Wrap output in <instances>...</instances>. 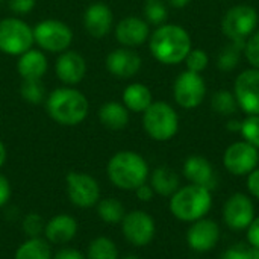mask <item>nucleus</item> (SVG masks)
<instances>
[{
	"mask_svg": "<svg viewBox=\"0 0 259 259\" xmlns=\"http://www.w3.org/2000/svg\"><path fill=\"white\" fill-rule=\"evenodd\" d=\"M141 56L129 47H118L108 53L105 59V67L109 74L118 79H131L141 68Z\"/></svg>",
	"mask_w": 259,
	"mask_h": 259,
	"instance_id": "2eb2a0df",
	"label": "nucleus"
},
{
	"mask_svg": "<svg viewBox=\"0 0 259 259\" xmlns=\"http://www.w3.org/2000/svg\"><path fill=\"white\" fill-rule=\"evenodd\" d=\"M35 44L33 27L20 17L0 20V52L8 56H20Z\"/></svg>",
	"mask_w": 259,
	"mask_h": 259,
	"instance_id": "39448f33",
	"label": "nucleus"
},
{
	"mask_svg": "<svg viewBox=\"0 0 259 259\" xmlns=\"http://www.w3.org/2000/svg\"><path fill=\"white\" fill-rule=\"evenodd\" d=\"M46 223L42 217L36 212H30L23 220V231L29 238H38L41 234H44Z\"/></svg>",
	"mask_w": 259,
	"mask_h": 259,
	"instance_id": "473e14b6",
	"label": "nucleus"
},
{
	"mask_svg": "<svg viewBox=\"0 0 259 259\" xmlns=\"http://www.w3.org/2000/svg\"><path fill=\"white\" fill-rule=\"evenodd\" d=\"M143 126L146 134L156 141L173 138L179 127V118L173 106L165 102H153L143 112Z\"/></svg>",
	"mask_w": 259,
	"mask_h": 259,
	"instance_id": "0eeeda50",
	"label": "nucleus"
},
{
	"mask_svg": "<svg viewBox=\"0 0 259 259\" xmlns=\"http://www.w3.org/2000/svg\"><path fill=\"white\" fill-rule=\"evenodd\" d=\"M173 8H185L191 0H167Z\"/></svg>",
	"mask_w": 259,
	"mask_h": 259,
	"instance_id": "a18cd8bd",
	"label": "nucleus"
},
{
	"mask_svg": "<svg viewBox=\"0 0 259 259\" xmlns=\"http://www.w3.org/2000/svg\"><path fill=\"white\" fill-rule=\"evenodd\" d=\"M247 188L249 191L259 199V168L253 170L252 173H249V179H247Z\"/></svg>",
	"mask_w": 259,
	"mask_h": 259,
	"instance_id": "a19ab883",
	"label": "nucleus"
},
{
	"mask_svg": "<svg viewBox=\"0 0 259 259\" xmlns=\"http://www.w3.org/2000/svg\"><path fill=\"white\" fill-rule=\"evenodd\" d=\"M46 111L61 126H77L88 117L90 102L80 90L64 85L46 97Z\"/></svg>",
	"mask_w": 259,
	"mask_h": 259,
	"instance_id": "f257e3e1",
	"label": "nucleus"
},
{
	"mask_svg": "<svg viewBox=\"0 0 259 259\" xmlns=\"http://www.w3.org/2000/svg\"><path fill=\"white\" fill-rule=\"evenodd\" d=\"M135 193H137V197L140 199V200H143V202H149V200H152V197H153V188L152 187H149V185H146V184H143L141 187H138L137 190H135Z\"/></svg>",
	"mask_w": 259,
	"mask_h": 259,
	"instance_id": "37998d69",
	"label": "nucleus"
},
{
	"mask_svg": "<svg viewBox=\"0 0 259 259\" xmlns=\"http://www.w3.org/2000/svg\"><path fill=\"white\" fill-rule=\"evenodd\" d=\"M20 96L24 102L30 105H38L46 102V87L42 80H21Z\"/></svg>",
	"mask_w": 259,
	"mask_h": 259,
	"instance_id": "c756f323",
	"label": "nucleus"
},
{
	"mask_svg": "<svg viewBox=\"0 0 259 259\" xmlns=\"http://www.w3.org/2000/svg\"><path fill=\"white\" fill-rule=\"evenodd\" d=\"M53 259H87L76 249H62L59 250Z\"/></svg>",
	"mask_w": 259,
	"mask_h": 259,
	"instance_id": "79ce46f5",
	"label": "nucleus"
},
{
	"mask_svg": "<svg viewBox=\"0 0 259 259\" xmlns=\"http://www.w3.org/2000/svg\"><path fill=\"white\" fill-rule=\"evenodd\" d=\"M77 232V222L74 217L61 214L53 217L44 228V237L53 244H64L71 241Z\"/></svg>",
	"mask_w": 259,
	"mask_h": 259,
	"instance_id": "4be33fe9",
	"label": "nucleus"
},
{
	"mask_svg": "<svg viewBox=\"0 0 259 259\" xmlns=\"http://www.w3.org/2000/svg\"><path fill=\"white\" fill-rule=\"evenodd\" d=\"M259 153L258 149L247 141L234 143L225 152V167L235 176L249 175L258 165Z\"/></svg>",
	"mask_w": 259,
	"mask_h": 259,
	"instance_id": "9b49d317",
	"label": "nucleus"
},
{
	"mask_svg": "<svg viewBox=\"0 0 259 259\" xmlns=\"http://www.w3.org/2000/svg\"><path fill=\"white\" fill-rule=\"evenodd\" d=\"M123 105L131 112H144L152 103V91L140 82L131 83L123 90Z\"/></svg>",
	"mask_w": 259,
	"mask_h": 259,
	"instance_id": "b1692460",
	"label": "nucleus"
},
{
	"mask_svg": "<svg viewBox=\"0 0 259 259\" xmlns=\"http://www.w3.org/2000/svg\"><path fill=\"white\" fill-rule=\"evenodd\" d=\"M155 193L161 196H173L179 188L178 175L168 167H158L152 173V185Z\"/></svg>",
	"mask_w": 259,
	"mask_h": 259,
	"instance_id": "393cba45",
	"label": "nucleus"
},
{
	"mask_svg": "<svg viewBox=\"0 0 259 259\" xmlns=\"http://www.w3.org/2000/svg\"><path fill=\"white\" fill-rule=\"evenodd\" d=\"M6 156H8V153H6V147H5L3 141L0 140V168H2V167H3V164L6 162Z\"/></svg>",
	"mask_w": 259,
	"mask_h": 259,
	"instance_id": "c03bdc74",
	"label": "nucleus"
},
{
	"mask_svg": "<svg viewBox=\"0 0 259 259\" xmlns=\"http://www.w3.org/2000/svg\"><path fill=\"white\" fill-rule=\"evenodd\" d=\"M208 55L206 52H203L202 49H196V50H191L188 53V56L185 58V62H187V68L193 73H200L206 68L208 65Z\"/></svg>",
	"mask_w": 259,
	"mask_h": 259,
	"instance_id": "f704fd0d",
	"label": "nucleus"
},
{
	"mask_svg": "<svg viewBox=\"0 0 259 259\" xmlns=\"http://www.w3.org/2000/svg\"><path fill=\"white\" fill-rule=\"evenodd\" d=\"M241 123H243V121L231 120V121L228 123V129H229V131H241Z\"/></svg>",
	"mask_w": 259,
	"mask_h": 259,
	"instance_id": "49530a36",
	"label": "nucleus"
},
{
	"mask_svg": "<svg viewBox=\"0 0 259 259\" xmlns=\"http://www.w3.org/2000/svg\"><path fill=\"white\" fill-rule=\"evenodd\" d=\"M14 259H53L52 250L47 244V241L38 238H29L15 252Z\"/></svg>",
	"mask_w": 259,
	"mask_h": 259,
	"instance_id": "a878e982",
	"label": "nucleus"
},
{
	"mask_svg": "<svg viewBox=\"0 0 259 259\" xmlns=\"http://www.w3.org/2000/svg\"><path fill=\"white\" fill-rule=\"evenodd\" d=\"M144 18L149 24L152 26H161L165 23L168 17L167 5L164 0H146L144 2Z\"/></svg>",
	"mask_w": 259,
	"mask_h": 259,
	"instance_id": "7c9ffc66",
	"label": "nucleus"
},
{
	"mask_svg": "<svg viewBox=\"0 0 259 259\" xmlns=\"http://www.w3.org/2000/svg\"><path fill=\"white\" fill-rule=\"evenodd\" d=\"M150 53L165 65H176L191 52V38L188 32L178 24H161L150 36Z\"/></svg>",
	"mask_w": 259,
	"mask_h": 259,
	"instance_id": "f03ea898",
	"label": "nucleus"
},
{
	"mask_svg": "<svg viewBox=\"0 0 259 259\" xmlns=\"http://www.w3.org/2000/svg\"><path fill=\"white\" fill-rule=\"evenodd\" d=\"M235 99L249 115H259V70H246L235 80Z\"/></svg>",
	"mask_w": 259,
	"mask_h": 259,
	"instance_id": "ddd939ff",
	"label": "nucleus"
},
{
	"mask_svg": "<svg viewBox=\"0 0 259 259\" xmlns=\"http://www.w3.org/2000/svg\"><path fill=\"white\" fill-rule=\"evenodd\" d=\"M222 259H252V249L247 244H235L229 247L223 255Z\"/></svg>",
	"mask_w": 259,
	"mask_h": 259,
	"instance_id": "4c0bfd02",
	"label": "nucleus"
},
{
	"mask_svg": "<svg viewBox=\"0 0 259 259\" xmlns=\"http://www.w3.org/2000/svg\"><path fill=\"white\" fill-rule=\"evenodd\" d=\"M97 214L99 217L109 225H117L121 223L124 219V206L117 200V199H103L97 203Z\"/></svg>",
	"mask_w": 259,
	"mask_h": 259,
	"instance_id": "cd10ccee",
	"label": "nucleus"
},
{
	"mask_svg": "<svg viewBox=\"0 0 259 259\" xmlns=\"http://www.w3.org/2000/svg\"><path fill=\"white\" fill-rule=\"evenodd\" d=\"M11 184H9V181L0 173V208L2 206H5L8 202H9V199H11Z\"/></svg>",
	"mask_w": 259,
	"mask_h": 259,
	"instance_id": "58836bf2",
	"label": "nucleus"
},
{
	"mask_svg": "<svg viewBox=\"0 0 259 259\" xmlns=\"http://www.w3.org/2000/svg\"><path fill=\"white\" fill-rule=\"evenodd\" d=\"M184 175L194 185H200L206 190H214L217 187V176L212 165L203 156H191L184 164Z\"/></svg>",
	"mask_w": 259,
	"mask_h": 259,
	"instance_id": "412c9836",
	"label": "nucleus"
},
{
	"mask_svg": "<svg viewBox=\"0 0 259 259\" xmlns=\"http://www.w3.org/2000/svg\"><path fill=\"white\" fill-rule=\"evenodd\" d=\"M241 134L244 140L255 146L256 149L259 147V115H250L241 123Z\"/></svg>",
	"mask_w": 259,
	"mask_h": 259,
	"instance_id": "72a5a7b5",
	"label": "nucleus"
},
{
	"mask_svg": "<svg viewBox=\"0 0 259 259\" xmlns=\"http://www.w3.org/2000/svg\"><path fill=\"white\" fill-rule=\"evenodd\" d=\"M49 70V61L46 52L41 49H29L18 56L17 71L21 80H42Z\"/></svg>",
	"mask_w": 259,
	"mask_h": 259,
	"instance_id": "6ab92c4d",
	"label": "nucleus"
},
{
	"mask_svg": "<svg viewBox=\"0 0 259 259\" xmlns=\"http://www.w3.org/2000/svg\"><path fill=\"white\" fill-rule=\"evenodd\" d=\"M87 259H118L117 246L106 237H97L88 247Z\"/></svg>",
	"mask_w": 259,
	"mask_h": 259,
	"instance_id": "c85d7f7f",
	"label": "nucleus"
},
{
	"mask_svg": "<svg viewBox=\"0 0 259 259\" xmlns=\"http://www.w3.org/2000/svg\"><path fill=\"white\" fill-rule=\"evenodd\" d=\"M99 120L109 131H121L129 123V109L120 102H105L99 109Z\"/></svg>",
	"mask_w": 259,
	"mask_h": 259,
	"instance_id": "5701e85b",
	"label": "nucleus"
},
{
	"mask_svg": "<svg viewBox=\"0 0 259 259\" xmlns=\"http://www.w3.org/2000/svg\"><path fill=\"white\" fill-rule=\"evenodd\" d=\"M246 41H232L231 44L225 46L217 58V67L222 71H232L241 59V52L244 50Z\"/></svg>",
	"mask_w": 259,
	"mask_h": 259,
	"instance_id": "bb28decb",
	"label": "nucleus"
},
{
	"mask_svg": "<svg viewBox=\"0 0 259 259\" xmlns=\"http://www.w3.org/2000/svg\"><path fill=\"white\" fill-rule=\"evenodd\" d=\"M255 209L252 200L241 193L229 197L223 208V220L234 231H243L253 222Z\"/></svg>",
	"mask_w": 259,
	"mask_h": 259,
	"instance_id": "dca6fc26",
	"label": "nucleus"
},
{
	"mask_svg": "<svg viewBox=\"0 0 259 259\" xmlns=\"http://www.w3.org/2000/svg\"><path fill=\"white\" fill-rule=\"evenodd\" d=\"M67 193L73 205L79 208H90L100 200V187L97 181L83 171H70L67 175Z\"/></svg>",
	"mask_w": 259,
	"mask_h": 259,
	"instance_id": "1a4fd4ad",
	"label": "nucleus"
},
{
	"mask_svg": "<svg viewBox=\"0 0 259 259\" xmlns=\"http://www.w3.org/2000/svg\"><path fill=\"white\" fill-rule=\"evenodd\" d=\"M124 238L134 246H146L155 237V222L144 211H132L121 220Z\"/></svg>",
	"mask_w": 259,
	"mask_h": 259,
	"instance_id": "f8f14e48",
	"label": "nucleus"
},
{
	"mask_svg": "<svg viewBox=\"0 0 259 259\" xmlns=\"http://www.w3.org/2000/svg\"><path fill=\"white\" fill-rule=\"evenodd\" d=\"M220 238V229L212 220H197L188 231L187 240L196 252L211 250Z\"/></svg>",
	"mask_w": 259,
	"mask_h": 259,
	"instance_id": "aec40b11",
	"label": "nucleus"
},
{
	"mask_svg": "<svg viewBox=\"0 0 259 259\" xmlns=\"http://www.w3.org/2000/svg\"><path fill=\"white\" fill-rule=\"evenodd\" d=\"M258 24V12L249 5H238L231 8L223 20L222 30L231 41H246Z\"/></svg>",
	"mask_w": 259,
	"mask_h": 259,
	"instance_id": "6e6552de",
	"label": "nucleus"
},
{
	"mask_svg": "<svg viewBox=\"0 0 259 259\" xmlns=\"http://www.w3.org/2000/svg\"><path fill=\"white\" fill-rule=\"evenodd\" d=\"M87 59L76 50H65L59 53L55 62L56 77L67 87L80 83L87 76Z\"/></svg>",
	"mask_w": 259,
	"mask_h": 259,
	"instance_id": "4468645a",
	"label": "nucleus"
},
{
	"mask_svg": "<svg viewBox=\"0 0 259 259\" xmlns=\"http://www.w3.org/2000/svg\"><path fill=\"white\" fill-rule=\"evenodd\" d=\"M212 205L209 190L200 185L179 188L170 200L171 214L182 222H197L205 217Z\"/></svg>",
	"mask_w": 259,
	"mask_h": 259,
	"instance_id": "20e7f679",
	"label": "nucleus"
},
{
	"mask_svg": "<svg viewBox=\"0 0 259 259\" xmlns=\"http://www.w3.org/2000/svg\"><path fill=\"white\" fill-rule=\"evenodd\" d=\"M244 55L247 58V61L259 70V30L256 33H253L244 46Z\"/></svg>",
	"mask_w": 259,
	"mask_h": 259,
	"instance_id": "c9c22d12",
	"label": "nucleus"
},
{
	"mask_svg": "<svg viewBox=\"0 0 259 259\" xmlns=\"http://www.w3.org/2000/svg\"><path fill=\"white\" fill-rule=\"evenodd\" d=\"M33 41L46 53H62L73 44L71 27L61 20L46 18L33 27Z\"/></svg>",
	"mask_w": 259,
	"mask_h": 259,
	"instance_id": "423d86ee",
	"label": "nucleus"
},
{
	"mask_svg": "<svg viewBox=\"0 0 259 259\" xmlns=\"http://www.w3.org/2000/svg\"><path fill=\"white\" fill-rule=\"evenodd\" d=\"M211 106H212V109H214L217 114H222V115H232V114H235L238 103H237V99H235V96H234L232 93L222 90V91H217V93L212 96V99H211Z\"/></svg>",
	"mask_w": 259,
	"mask_h": 259,
	"instance_id": "2f4dec72",
	"label": "nucleus"
},
{
	"mask_svg": "<svg viewBox=\"0 0 259 259\" xmlns=\"http://www.w3.org/2000/svg\"><path fill=\"white\" fill-rule=\"evenodd\" d=\"M247 238H249V243L252 247H259V217L250 223Z\"/></svg>",
	"mask_w": 259,
	"mask_h": 259,
	"instance_id": "ea45409f",
	"label": "nucleus"
},
{
	"mask_svg": "<svg viewBox=\"0 0 259 259\" xmlns=\"http://www.w3.org/2000/svg\"><path fill=\"white\" fill-rule=\"evenodd\" d=\"M36 6V0H8V8L15 17L30 14Z\"/></svg>",
	"mask_w": 259,
	"mask_h": 259,
	"instance_id": "e433bc0d",
	"label": "nucleus"
},
{
	"mask_svg": "<svg viewBox=\"0 0 259 259\" xmlns=\"http://www.w3.org/2000/svg\"><path fill=\"white\" fill-rule=\"evenodd\" d=\"M123 259H141V258H138V256H135V255H127V256H124Z\"/></svg>",
	"mask_w": 259,
	"mask_h": 259,
	"instance_id": "09e8293b",
	"label": "nucleus"
},
{
	"mask_svg": "<svg viewBox=\"0 0 259 259\" xmlns=\"http://www.w3.org/2000/svg\"><path fill=\"white\" fill-rule=\"evenodd\" d=\"M206 94L205 80L199 73H193L190 70L181 73L173 85V96L179 106L185 109L197 108Z\"/></svg>",
	"mask_w": 259,
	"mask_h": 259,
	"instance_id": "9d476101",
	"label": "nucleus"
},
{
	"mask_svg": "<svg viewBox=\"0 0 259 259\" xmlns=\"http://www.w3.org/2000/svg\"><path fill=\"white\" fill-rule=\"evenodd\" d=\"M115 39L121 44V47H138L144 44L150 38L149 23L140 17H124L115 24Z\"/></svg>",
	"mask_w": 259,
	"mask_h": 259,
	"instance_id": "a211bd4d",
	"label": "nucleus"
},
{
	"mask_svg": "<svg viewBox=\"0 0 259 259\" xmlns=\"http://www.w3.org/2000/svg\"><path fill=\"white\" fill-rule=\"evenodd\" d=\"M252 259H259V247L252 249Z\"/></svg>",
	"mask_w": 259,
	"mask_h": 259,
	"instance_id": "de8ad7c7",
	"label": "nucleus"
},
{
	"mask_svg": "<svg viewBox=\"0 0 259 259\" xmlns=\"http://www.w3.org/2000/svg\"><path fill=\"white\" fill-rule=\"evenodd\" d=\"M114 24L112 9L103 2H94L87 6L83 12V29L96 39L105 38Z\"/></svg>",
	"mask_w": 259,
	"mask_h": 259,
	"instance_id": "f3484780",
	"label": "nucleus"
},
{
	"mask_svg": "<svg viewBox=\"0 0 259 259\" xmlns=\"http://www.w3.org/2000/svg\"><path fill=\"white\" fill-rule=\"evenodd\" d=\"M106 173L109 181L117 188L131 191L146 184L149 176V165L141 155L131 150H123L109 159Z\"/></svg>",
	"mask_w": 259,
	"mask_h": 259,
	"instance_id": "7ed1b4c3",
	"label": "nucleus"
}]
</instances>
